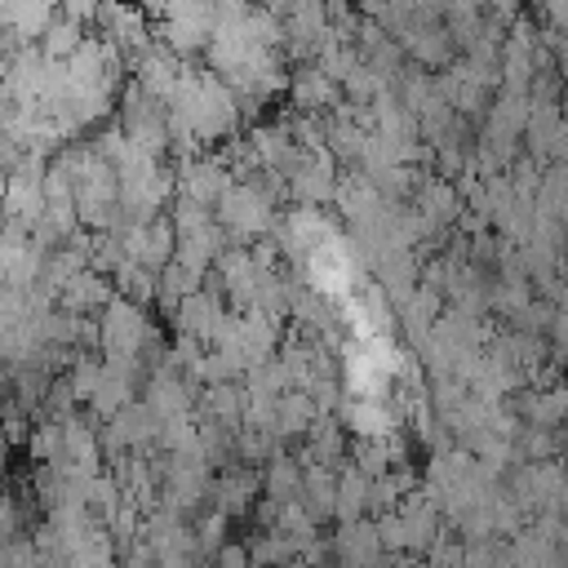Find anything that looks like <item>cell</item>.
<instances>
[{
  "label": "cell",
  "instance_id": "obj_4",
  "mask_svg": "<svg viewBox=\"0 0 568 568\" xmlns=\"http://www.w3.org/2000/svg\"><path fill=\"white\" fill-rule=\"evenodd\" d=\"M382 532H377V519H355V524H342L333 532V555L342 568H377L386 555H382Z\"/></svg>",
  "mask_w": 568,
  "mask_h": 568
},
{
  "label": "cell",
  "instance_id": "obj_14",
  "mask_svg": "<svg viewBox=\"0 0 568 568\" xmlns=\"http://www.w3.org/2000/svg\"><path fill=\"white\" fill-rule=\"evenodd\" d=\"M213 568H253L248 541H226V546L213 555Z\"/></svg>",
  "mask_w": 568,
  "mask_h": 568
},
{
  "label": "cell",
  "instance_id": "obj_3",
  "mask_svg": "<svg viewBox=\"0 0 568 568\" xmlns=\"http://www.w3.org/2000/svg\"><path fill=\"white\" fill-rule=\"evenodd\" d=\"M129 67H133V84H142V89H146L151 98H160V102H169V98L182 89V75H186L182 58H178L173 49H164V44L146 49V53L133 58Z\"/></svg>",
  "mask_w": 568,
  "mask_h": 568
},
{
  "label": "cell",
  "instance_id": "obj_6",
  "mask_svg": "<svg viewBox=\"0 0 568 568\" xmlns=\"http://www.w3.org/2000/svg\"><path fill=\"white\" fill-rule=\"evenodd\" d=\"M302 479H306V466H302L293 453H275V457L262 466V497H275V501H297Z\"/></svg>",
  "mask_w": 568,
  "mask_h": 568
},
{
  "label": "cell",
  "instance_id": "obj_1",
  "mask_svg": "<svg viewBox=\"0 0 568 568\" xmlns=\"http://www.w3.org/2000/svg\"><path fill=\"white\" fill-rule=\"evenodd\" d=\"M231 186H235V173L217 155H195V160H182L178 169V195H191L209 209H217Z\"/></svg>",
  "mask_w": 568,
  "mask_h": 568
},
{
  "label": "cell",
  "instance_id": "obj_9",
  "mask_svg": "<svg viewBox=\"0 0 568 568\" xmlns=\"http://www.w3.org/2000/svg\"><path fill=\"white\" fill-rule=\"evenodd\" d=\"M368 497H373V479L355 466H342L337 475V524H355L368 515Z\"/></svg>",
  "mask_w": 568,
  "mask_h": 568
},
{
  "label": "cell",
  "instance_id": "obj_11",
  "mask_svg": "<svg viewBox=\"0 0 568 568\" xmlns=\"http://www.w3.org/2000/svg\"><path fill=\"white\" fill-rule=\"evenodd\" d=\"M426 564H430V568H466V537H462V532H453V528L444 524V532L435 537V546H430Z\"/></svg>",
  "mask_w": 568,
  "mask_h": 568
},
{
  "label": "cell",
  "instance_id": "obj_13",
  "mask_svg": "<svg viewBox=\"0 0 568 568\" xmlns=\"http://www.w3.org/2000/svg\"><path fill=\"white\" fill-rule=\"evenodd\" d=\"M377 532H382V546L390 555H408V532H404V519L399 515H382L377 519Z\"/></svg>",
  "mask_w": 568,
  "mask_h": 568
},
{
  "label": "cell",
  "instance_id": "obj_5",
  "mask_svg": "<svg viewBox=\"0 0 568 568\" xmlns=\"http://www.w3.org/2000/svg\"><path fill=\"white\" fill-rule=\"evenodd\" d=\"M288 98H293L297 111L320 115L324 106H337V102H342V89H337V80H333L320 62H306V67L293 71V80H288Z\"/></svg>",
  "mask_w": 568,
  "mask_h": 568
},
{
  "label": "cell",
  "instance_id": "obj_12",
  "mask_svg": "<svg viewBox=\"0 0 568 568\" xmlns=\"http://www.w3.org/2000/svg\"><path fill=\"white\" fill-rule=\"evenodd\" d=\"M226 524H231V519H226L222 510H213V515H200V519H195V546H200V555H204V559H213V555L226 546Z\"/></svg>",
  "mask_w": 568,
  "mask_h": 568
},
{
  "label": "cell",
  "instance_id": "obj_7",
  "mask_svg": "<svg viewBox=\"0 0 568 568\" xmlns=\"http://www.w3.org/2000/svg\"><path fill=\"white\" fill-rule=\"evenodd\" d=\"M244 408H248V395H244L240 382H222V386H204V390H200V413L226 422L231 430L244 426Z\"/></svg>",
  "mask_w": 568,
  "mask_h": 568
},
{
  "label": "cell",
  "instance_id": "obj_8",
  "mask_svg": "<svg viewBox=\"0 0 568 568\" xmlns=\"http://www.w3.org/2000/svg\"><path fill=\"white\" fill-rule=\"evenodd\" d=\"M324 413H320V404L306 395V390H288V395H280V422H275V435L288 444V439H306V430L320 422Z\"/></svg>",
  "mask_w": 568,
  "mask_h": 568
},
{
  "label": "cell",
  "instance_id": "obj_2",
  "mask_svg": "<svg viewBox=\"0 0 568 568\" xmlns=\"http://www.w3.org/2000/svg\"><path fill=\"white\" fill-rule=\"evenodd\" d=\"M253 493H262V470L235 462V466L217 470V479H213V510H222L226 519H235V515H253V506H257Z\"/></svg>",
  "mask_w": 568,
  "mask_h": 568
},
{
  "label": "cell",
  "instance_id": "obj_10",
  "mask_svg": "<svg viewBox=\"0 0 568 568\" xmlns=\"http://www.w3.org/2000/svg\"><path fill=\"white\" fill-rule=\"evenodd\" d=\"M169 217H173V226H178V240H186V235L209 231V226L217 222V209H209V204H200V200H191V195H173V200H169Z\"/></svg>",
  "mask_w": 568,
  "mask_h": 568
}]
</instances>
